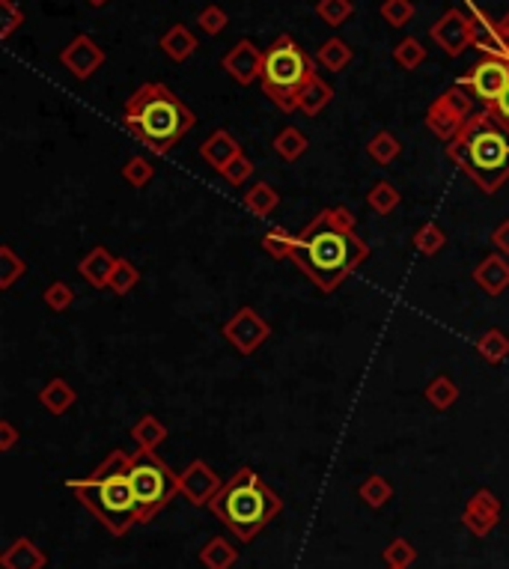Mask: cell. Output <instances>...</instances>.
<instances>
[{
    "instance_id": "cell-1",
    "label": "cell",
    "mask_w": 509,
    "mask_h": 569,
    "mask_svg": "<svg viewBox=\"0 0 509 569\" xmlns=\"http://www.w3.org/2000/svg\"><path fill=\"white\" fill-rule=\"evenodd\" d=\"M370 260V245L354 230V215L345 206L322 209L295 239L292 263L304 272L322 293H334L345 277Z\"/></svg>"
},
{
    "instance_id": "cell-2",
    "label": "cell",
    "mask_w": 509,
    "mask_h": 569,
    "mask_svg": "<svg viewBox=\"0 0 509 569\" xmlns=\"http://www.w3.org/2000/svg\"><path fill=\"white\" fill-rule=\"evenodd\" d=\"M66 486L114 536H125L135 524H140V510L132 489V456L125 450H111L90 477L66 480Z\"/></svg>"
},
{
    "instance_id": "cell-3",
    "label": "cell",
    "mask_w": 509,
    "mask_h": 569,
    "mask_svg": "<svg viewBox=\"0 0 509 569\" xmlns=\"http://www.w3.org/2000/svg\"><path fill=\"white\" fill-rule=\"evenodd\" d=\"M447 158L483 195H494L509 179V132L485 107L464 123L462 132L447 144Z\"/></svg>"
},
{
    "instance_id": "cell-4",
    "label": "cell",
    "mask_w": 509,
    "mask_h": 569,
    "mask_svg": "<svg viewBox=\"0 0 509 569\" xmlns=\"http://www.w3.org/2000/svg\"><path fill=\"white\" fill-rule=\"evenodd\" d=\"M194 123H197L194 111L165 84H144L123 111V125L155 155H167Z\"/></svg>"
},
{
    "instance_id": "cell-5",
    "label": "cell",
    "mask_w": 509,
    "mask_h": 569,
    "mask_svg": "<svg viewBox=\"0 0 509 569\" xmlns=\"http://www.w3.org/2000/svg\"><path fill=\"white\" fill-rule=\"evenodd\" d=\"M209 510L226 524V531L238 536V543H251L284 510V501L254 468H238L212 498Z\"/></svg>"
},
{
    "instance_id": "cell-6",
    "label": "cell",
    "mask_w": 509,
    "mask_h": 569,
    "mask_svg": "<svg viewBox=\"0 0 509 569\" xmlns=\"http://www.w3.org/2000/svg\"><path fill=\"white\" fill-rule=\"evenodd\" d=\"M313 63L304 51L295 45L292 36H277L272 45L265 48L263 60V90L280 111H295L301 87L313 78Z\"/></svg>"
},
{
    "instance_id": "cell-7",
    "label": "cell",
    "mask_w": 509,
    "mask_h": 569,
    "mask_svg": "<svg viewBox=\"0 0 509 569\" xmlns=\"http://www.w3.org/2000/svg\"><path fill=\"white\" fill-rule=\"evenodd\" d=\"M132 489L137 498L140 522H149L179 495V474L161 463L153 450H137L132 454Z\"/></svg>"
},
{
    "instance_id": "cell-8",
    "label": "cell",
    "mask_w": 509,
    "mask_h": 569,
    "mask_svg": "<svg viewBox=\"0 0 509 569\" xmlns=\"http://www.w3.org/2000/svg\"><path fill=\"white\" fill-rule=\"evenodd\" d=\"M474 116V102L471 95L464 93L462 87H450L447 93H441L435 102L429 105L426 111V128L435 137H441V141H453L464 123H468Z\"/></svg>"
},
{
    "instance_id": "cell-9",
    "label": "cell",
    "mask_w": 509,
    "mask_h": 569,
    "mask_svg": "<svg viewBox=\"0 0 509 569\" xmlns=\"http://www.w3.org/2000/svg\"><path fill=\"white\" fill-rule=\"evenodd\" d=\"M224 340L238 352V355H254V352L263 346V343L272 337V325L256 314L254 307H242L238 314H233L224 322L221 328Z\"/></svg>"
},
{
    "instance_id": "cell-10",
    "label": "cell",
    "mask_w": 509,
    "mask_h": 569,
    "mask_svg": "<svg viewBox=\"0 0 509 569\" xmlns=\"http://www.w3.org/2000/svg\"><path fill=\"white\" fill-rule=\"evenodd\" d=\"M462 87H468L471 95L483 99L485 105H494L509 87V57H485L464 75Z\"/></svg>"
},
{
    "instance_id": "cell-11",
    "label": "cell",
    "mask_w": 509,
    "mask_h": 569,
    "mask_svg": "<svg viewBox=\"0 0 509 569\" xmlns=\"http://www.w3.org/2000/svg\"><path fill=\"white\" fill-rule=\"evenodd\" d=\"M432 39H435V45L444 54L459 57L462 51H468L474 45V18L459 13V9H447V13L432 25Z\"/></svg>"
},
{
    "instance_id": "cell-12",
    "label": "cell",
    "mask_w": 509,
    "mask_h": 569,
    "mask_svg": "<svg viewBox=\"0 0 509 569\" xmlns=\"http://www.w3.org/2000/svg\"><path fill=\"white\" fill-rule=\"evenodd\" d=\"M221 477L203 463V459H194V463L179 474V492L185 495L194 507H209L212 498L221 492Z\"/></svg>"
},
{
    "instance_id": "cell-13",
    "label": "cell",
    "mask_w": 509,
    "mask_h": 569,
    "mask_svg": "<svg viewBox=\"0 0 509 569\" xmlns=\"http://www.w3.org/2000/svg\"><path fill=\"white\" fill-rule=\"evenodd\" d=\"M60 63L66 66L78 81H86L93 72H99L105 66V48H99V42L90 39L86 34L75 36L60 54Z\"/></svg>"
},
{
    "instance_id": "cell-14",
    "label": "cell",
    "mask_w": 509,
    "mask_h": 569,
    "mask_svg": "<svg viewBox=\"0 0 509 569\" xmlns=\"http://www.w3.org/2000/svg\"><path fill=\"white\" fill-rule=\"evenodd\" d=\"M497 519H501V501H497L492 489H480L462 510V524L474 536H489Z\"/></svg>"
},
{
    "instance_id": "cell-15",
    "label": "cell",
    "mask_w": 509,
    "mask_h": 569,
    "mask_svg": "<svg viewBox=\"0 0 509 569\" xmlns=\"http://www.w3.org/2000/svg\"><path fill=\"white\" fill-rule=\"evenodd\" d=\"M263 60L265 51H259L251 39H242L235 48L224 54V72L230 75L233 81H238L242 87L254 84L259 75H263Z\"/></svg>"
},
{
    "instance_id": "cell-16",
    "label": "cell",
    "mask_w": 509,
    "mask_h": 569,
    "mask_svg": "<svg viewBox=\"0 0 509 569\" xmlns=\"http://www.w3.org/2000/svg\"><path fill=\"white\" fill-rule=\"evenodd\" d=\"M474 281L485 295H492V298L504 295L509 289V260L497 251L489 254L480 265L474 268Z\"/></svg>"
},
{
    "instance_id": "cell-17",
    "label": "cell",
    "mask_w": 509,
    "mask_h": 569,
    "mask_svg": "<svg viewBox=\"0 0 509 569\" xmlns=\"http://www.w3.org/2000/svg\"><path fill=\"white\" fill-rule=\"evenodd\" d=\"M242 155V144L235 141L230 132H215L212 137H205V144L200 146V158L205 161L209 167H215L221 174L226 165H233V161Z\"/></svg>"
},
{
    "instance_id": "cell-18",
    "label": "cell",
    "mask_w": 509,
    "mask_h": 569,
    "mask_svg": "<svg viewBox=\"0 0 509 569\" xmlns=\"http://www.w3.org/2000/svg\"><path fill=\"white\" fill-rule=\"evenodd\" d=\"M0 564H4V569H45L48 554L42 552L30 536H18V540L4 552Z\"/></svg>"
},
{
    "instance_id": "cell-19",
    "label": "cell",
    "mask_w": 509,
    "mask_h": 569,
    "mask_svg": "<svg viewBox=\"0 0 509 569\" xmlns=\"http://www.w3.org/2000/svg\"><path fill=\"white\" fill-rule=\"evenodd\" d=\"M81 277L86 284L93 286H107V281H111L114 268H116V256L107 251V248H93L90 254L81 260Z\"/></svg>"
},
{
    "instance_id": "cell-20",
    "label": "cell",
    "mask_w": 509,
    "mask_h": 569,
    "mask_svg": "<svg viewBox=\"0 0 509 569\" xmlns=\"http://www.w3.org/2000/svg\"><path fill=\"white\" fill-rule=\"evenodd\" d=\"M75 400H78V394H75V388L66 382V379H51L45 388L39 391V403H42V409L51 412V414H66Z\"/></svg>"
},
{
    "instance_id": "cell-21",
    "label": "cell",
    "mask_w": 509,
    "mask_h": 569,
    "mask_svg": "<svg viewBox=\"0 0 509 569\" xmlns=\"http://www.w3.org/2000/svg\"><path fill=\"white\" fill-rule=\"evenodd\" d=\"M331 99H334V90L319 78V75H313L298 93V111H304L307 116H319L324 107L331 105Z\"/></svg>"
},
{
    "instance_id": "cell-22",
    "label": "cell",
    "mask_w": 509,
    "mask_h": 569,
    "mask_svg": "<svg viewBox=\"0 0 509 569\" xmlns=\"http://www.w3.org/2000/svg\"><path fill=\"white\" fill-rule=\"evenodd\" d=\"M161 51H165L170 60L185 63L191 54L197 51V36H194L185 25H173L167 34L161 36Z\"/></svg>"
},
{
    "instance_id": "cell-23",
    "label": "cell",
    "mask_w": 509,
    "mask_h": 569,
    "mask_svg": "<svg viewBox=\"0 0 509 569\" xmlns=\"http://www.w3.org/2000/svg\"><path fill=\"white\" fill-rule=\"evenodd\" d=\"M235 561H238V549L230 540H224V536H212L200 549V564L205 569H230Z\"/></svg>"
},
{
    "instance_id": "cell-24",
    "label": "cell",
    "mask_w": 509,
    "mask_h": 569,
    "mask_svg": "<svg viewBox=\"0 0 509 569\" xmlns=\"http://www.w3.org/2000/svg\"><path fill=\"white\" fill-rule=\"evenodd\" d=\"M280 203V195L268 185V182H254L251 188L245 191V209L256 215V218H268Z\"/></svg>"
},
{
    "instance_id": "cell-25",
    "label": "cell",
    "mask_w": 509,
    "mask_h": 569,
    "mask_svg": "<svg viewBox=\"0 0 509 569\" xmlns=\"http://www.w3.org/2000/svg\"><path fill=\"white\" fill-rule=\"evenodd\" d=\"M132 438L137 442V447L140 450H155L165 444V438H167V426L158 421L155 414H144L140 417V421L132 426Z\"/></svg>"
},
{
    "instance_id": "cell-26",
    "label": "cell",
    "mask_w": 509,
    "mask_h": 569,
    "mask_svg": "<svg viewBox=\"0 0 509 569\" xmlns=\"http://www.w3.org/2000/svg\"><path fill=\"white\" fill-rule=\"evenodd\" d=\"M426 400H429L432 409L447 412L450 405H456V400H459V384L453 382L447 373H438L435 379L429 382V388H426Z\"/></svg>"
},
{
    "instance_id": "cell-27",
    "label": "cell",
    "mask_w": 509,
    "mask_h": 569,
    "mask_svg": "<svg viewBox=\"0 0 509 569\" xmlns=\"http://www.w3.org/2000/svg\"><path fill=\"white\" fill-rule=\"evenodd\" d=\"M476 352H480L485 364H504L509 358V337L501 328H489L476 340Z\"/></svg>"
},
{
    "instance_id": "cell-28",
    "label": "cell",
    "mask_w": 509,
    "mask_h": 569,
    "mask_svg": "<svg viewBox=\"0 0 509 569\" xmlns=\"http://www.w3.org/2000/svg\"><path fill=\"white\" fill-rule=\"evenodd\" d=\"M307 137H304V132H301V128H295V125H286L284 132H280L277 137H274V153L284 158V161H298L301 155L307 153Z\"/></svg>"
},
{
    "instance_id": "cell-29",
    "label": "cell",
    "mask_w": 509,
    "mask_h": 569,
    "mask_svg": "<svg viewBox=\"0 0 509 569\" xmlns=\"http://www.w3.org/2000/svg\"><path fill=\"white\" fill-rule=\"evenodd\" d=\"M399 153H403V144L396 141V137L391 132H375L373 135V141L366 144V155H370L375 165H394V161L399 158Z\"/></svg>"
},
{
    "instance_id": "cell-30",
    "label": "cell",
    "mask_w": 509,
    "mask_h": 569,
    "mask_svg": "<svg viewBox=\"0 0 509 569\" xmlns=\"http://www.w3.org/2000/svg\"><path fill=\"white\" fill-rule=\"evenodd\" d=\"M357 495H361V501H366V507L382 510L384 504L394 498V486L382 474H370L357 486Z\"/></svg>"
},
{
    "instance_id": "cell-31",
    "label": "cell",
    "mask_w": 509,
    "mask_h": 569,
    "mask_svg": "<svg viewBox=\"0 0 509 569\" xmlns=\"http://www.w3.org/2000/svg\"><path fill=\"white\" fill-rule=\"evenodd\" d=\"M399 191L396 185H391V182H375V185L370 188V195H366V206H370L375 215H391L396 206H399Z\"/></svg>"
},
{
    "instance_id": "cell-32",
    "label": "cell",
    "mask_w": 509,
    "mask_h": 569,
    "mask_svg": "<svg viewBox=\"0 0 509 569\" xmlns=\"http://www.w3.org/2000/svg\"><path fill=\"white\" fill-rule=\"evenodd\" d=\"M319 63L328 72H343L345 66L352 63V48L345 45L343 39H328L324 45L319 48Z\"/></svg>"
},
{
    "instance_id": "cell-33",
    "label": "cell",
    "mask_w": 509,
    "mask_h": 569,
    "mask_svg": "<svg viewBox=\"0 0 509 569\" xmlns=\"http://www.w3.org/2000/svg\"><path fill=\"white\" fill-rule=\"evenodd\" d=\"M414 248L424 254V256H435L444 245H447V233H444L435 221H429V224H424V227H420L417 233H414Z\"/></svg>"
},
{
    "instance_id": "cell-34",
    "label": "cell",
    "mask_w": 509,
    "mask_h": 569,
    "mask_svg": "<svg viewBox=\"0 0 509 569\" xmlns=\"http://www.w3.org/2000/svg\"><path fill=\"white\" fill-rule=\"evenodd\" d=\"M394 60L403 66L405 72H414L424 66V60H426V48L420 45V39L414 36H408L403 42H396V48H394Z\"/></svg>"
},
{
    "instance_id": "cell-35",
    "label": "cell",
    "mask_w": 509,
    "mask_h": 569,
    "mask_svg": "<svg viewBox=\"0 0 509 569\" xmlns=\"http://www.w3.org/2000/svg\"><path fill=\"white\" fill-rule=\"evenodd\" d=\"M137 281H140V272L135 268V263L132 260H123V256H119L114 275H111V281H107V289H111V293H116V295H128L137 286Z\"/></svg>"
},
{
    "instance_id": "cell-36",
    "label": "cell",
    "mask_w": 509,
    "mask_h": 569,
    "mask_svg": "<svg viewBox=\"0 0 509 569\" xmlns=\"http://www.w3.org/2000/svg\"><path fill=\"white\" fill-rule=\"evenodd\" d=\"M25 272H27V263L21 260L9 245H0V289H9Z\"/></svg>"
},
{
    "instance_id": "cell-37",
    "label": "cell",
    "mask_w": 509,
    "mask_h": 569,
    "mask_svg": "<svg viewBox=\"0 0 509 569\" xmlns=\"http://www.w3.org/2000/svg\"><path fill=\"white\" fill-rule=\"evenodd\" d=\"M292 239H295V235L286 233L284 227H272L263 235V251L268 256H274V260H286V256L292 260Z\"/></svg>"
},
{
    "instance_id": "cell-38",
    "label": "cell",
    "mask_w": 509,
    "mask_h": 569,
    "mask_svg": "<svg viewBox=\"0 0 509 569\" xmlns=\"http://www.w3.org/2000/svg\"><path fill=\"white\" fill-rule=\"evenodd\" d=\"M153 176H155V167L149 165V161H146L144 155H135V158H128V161H125L123 179H125L132 188H146L149 182H153Z\"/></svg>"
},
{
    "instance_id": "cell-39",
    "label": "cell",
    "mask_w": 509,
    "mask_h": 569,
    "mask_svg": "<svg viewBox=\"0 0 509 569\" xmlns=\"http://www.w3.org/2000/svg\"><path fill=\"white\" fill-rule=\"evenodd\" d=\"M417 561V549L411 545L405 536H396V540L387 543V549H384V564L387 566H411Z\"/></svg>"
},
{
    "instance_id": "cell-40",
    "label": "cell",
    "mask_w": 509,
    "mask_h": 569,
    "mask_svg": "<svg viewBox=\"0 0 509 569\" xmlns=\"http://www.w3.org/2000/svg\"><path fill=\"white\" fill-rule=\"evenodd\" d=\"M316 13H319V18L324 21V25L340 27L343 21L354 13V6H352V0H319Z\"/></svg>"
},
{
    "instance_id": "cell-41",
    "label": "cell",
    "mask_w": 509,
    "mask_h": 569,
    "mask_svg": "<svg viewBox=\"0 0 509 569\" xmlns=\"http://www.w3.org/2000/svg\"><path fill=\"white\" fill-rule=\"evenodd\" d=\"M382 18L391 27H405L414 18V4L411 0H384L382 4Z\"/></svg>"
},
{
    "instance_id": "cell-42",
    "label": "cell",
    "mask_w": 509,
    "mask_h": 569,
    "mask_svg": "<svg viewBox=\"0 0 509 569\" xmlns=\"http://www.w3.org/2000/svg\"><path fill=\"white\" fill-rule=\"evenodd\" d=\"M18 25H25V13L18 9V4L15 0H0V39L13 36Z\"/></svg>"
},
{
    "instance_id": "cell-43",
    "label": "cell",
    "mask_w": 509,
    "mask_h": 569,
    "mask_svg": "<svg viewBox=\"0 0 509 569\" xmlns=\"http://www.w3.org/2000/svg\"><path fill=\"white\" fill-rule=\"evenodd\" d=\"M45 304L51 307V310H57V314H63V310H69L72 307V302H75V289L69 286V284H63V281H54L48 289H45Z\"/></svg>"
},
{
    "instance_id": "cell-44",
    "label": "cell",
    "mask_w": 509,
    "mask_h": 569,
    "mask_svg": "<svg viewBox=\"0 0 509 569\" xmlns=\"http://www.w3.org/2000/svg\"><path fill=\"white\" fill-rule=\"evenodd\" d=\"M254 170H256V167H254V161H251V158H247V155L242 153V155H238V158L233 161V165H226V167L221 170V176H224L226 182H230V185L242 188L245 182L254 176Z\"/></svg>"
},
{
    "instance_id": "cell-45",
    "label": "cell",
    "mask_w": 509,
    "mask_h": 569,
    "mask_svg": "<svg viewBox=\"0 0 509 569\" xmlns=\"http://www.w3.org/2000/svg\"><path fill=\"white\" fill-rule=\"evenodd\" d=\"M226 21H230V18H226V13H224L221 6H215V4L212 6H203L200 15H197L200 30H203V34H209V36H218L221 30L226 27Z\"/></svg>"
},
{
    "instance_id": "cell-46",
    "label": "cell",
    "mask_w": 509,
    "mask_h": 569,
    "mask_svg": "<svg viewBox=\"0 0 509 569\" xmlns=\"http://www.w3.org/2000/svg\"><path fill=\"white\" fill-rule=\"evenodd\" d=\"M492 245H494V251H497V254L509 256V218L501 221V224H497V227L492 230Z\"/></svg>"
},
{
    "instance_id": "cell-47",
    "label": "cell",
    "mask_w": 509,
    "mask_h": 569,
    "mask_svg": "<svg viewBox=\"0 0 509 569\" xmlns=\"http://www.w3.org/2000/svg\"><path fill=\"white\" fill-rule=\"evenodd\" d=\"M18 444V429L9 424V421H0V450L4 454H9Z\"/></svg>"
},
{
    "instance_id": "cell-48",
    "label": "cell",
    "mask_w": 509,
    "mask_h": 569,
    "mask_svg": "<svg viewBox=\"0 0 509 569\" xmlns=\"http://www.w3.org/2000/svg\"><path fill=\"white\" fill-rule=\"evenodd\" d=\"M489 111L497 116V123H501V125L506 128V132H509V87L504 90L501 99H497L494 105H489Z\"/></svg>"
},
{
    "instance_id": "cell-49",
    "label": "cell",
    "mask_w": 509,
    "mask_h": 569,
    "mask_svg": "<svg viewBox=\"0 0 509 569\" xmlns=\"http://www.w3.org/2000/svg\"><path fill=\"white\" fill-rule=\"evenodd\" d=\"M501 36H504V42H506V48H509V15L501 21Z\"/></svg>"
},
{
    "instance_id": "cell-50",
    "label": "cell",
    "mask_w": 509,
    "mask_h": 569,
    "mask_svg": "<svg viewBox=\"0 0 509 569\" xmlns=\"http://www.w3.org/2000/svg\"><path fill=\"white\" fill-rule=\"evenodd\" d=\"M86 4H90V6H105L107 0H86Z\"/></svg>"
},
{
    "instance_id": "cell-51",
    "label": "cell",
    "mask_w": 509,
    "mask_h": 569,
    "mask_svg": "<svg viewBox=\"0 0 509 569\" xmlns=\"http://www.w3.org/2000/svg\"><path fill=\"white\" fill-rule=\"evenodd\" d=\"M387 569H405V566H387Z\"/></svg>"
}]
</instances>
